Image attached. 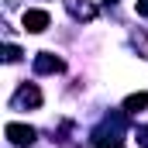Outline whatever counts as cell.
<instances>
[{
	"label": "cell",
	"instance_id": "obj_7",
	"mask_svg": "<svg viewBox=\"0 0 148 148\" xmlns=\"http://www.w3.org/2000/svg\"><path fill=\"white\" fill-rule=\"evenodd\" d=\"M148 107V93H131L127 100H124V114H138Z\"/></svg>",
	"mask_w": 148,
	"mask_h": 148
},
{
	"label": "cell",
	"instance_id": "obj_8",
	"mask_svg": "<svg viewBox=\"0 0 148 148\" xmlns=\"http://www.w3.org/2000/svg\"><path fill=\"white\" fill-rule=\"evenodd\" d=\"M3 59H7V62H17V59H21V48H17V45H7V48H3Z\"/></svg>",
	"mask_w": 148,
	"mask_h": 148
},
{
	"label": "cell",
	"instance_id": "obj_6",
	"mask_svg": "<svg viewBox=\"0 0 148 148\" xmlns=\"http://www.w3.org/2000/svg\"><path fill=\"white\" fill-rule=\"evenodd\" d=\"M66 7H69V14L79 17V21H93V17H97V7H93L90 0H66Z\"/></svg>",
	"mask_w": 148,
	"mask_h": 148
},
{
	"label": "cell",
	"instance_id": "obj_3",
	"mask_svg": "<svg viewBox=\"0 0 148 148\" xmlns=\"http://www.w3.org/2000/svg\"><path fill=\"white\" fill-rule=\"evenodd\" d=\"M35 73H38V76L62 73V59H59V55H52V52H38V55H35Z\"/></svg>",
	"mask_w": 148,
	"mask_h": 148
},
{
	"label": "cell",
	"instance_id": "obj_9",
	"mask_svg": "<svg viewBox=\"0 0 148 148\" xmlns=\"http://www.w3.org/2000/svg\"><path fill=\"white\" fill-rule=\"evenodd\" d=\"M134 10H138L141 17H148V0H138V3H134Z\"/></svg>",
	"mask_w": 148,
	"mask_h": 148
},
{
	"label": "cell",
	"instance_id": "obj_4",
	"mask_svg": "<svg viewBox=\"0 0 148 148\" xmlns=\"http://www.w3.org/2000/svg\"><path fill=\"white\" fill-rule=\"evenodd\" d=\"M21 24H24V31H31V35L45 31V28H48V10H24Z\"/></svg>",
	"mask_w": 148,
	"mask_h": 148
},
{
	"label": "cell",
	"instance_id": "obj_1",
	"mask_svg": "<svg viewBox=\"0 0 148 148\" xmlns=\"http://www.w3.org/2000/svg\"><path fill=\"white\" fill-rule=\"evenodd\" d=\"M121 117H107V124L100 131H93V148H124V131H121Z\"/></svg>",
	"mask_w": 148,
	"mask_h": 148
},
{
	"label": "cell",
	"instance_id": "obj_5",
	"mask_svg": "<svg viewBox=\"0 0 148 148\" xmlns=\"http://www.w3.org/2000/svg\"><path fill=\"white\" fill-rule=\"evenodd\" d=\"M38 103H41V93H38V86H31V83L14 93V107H17V110H21V107H38Z\"/></svg>",
	"mask_w": 148,
	"mask_h": 148
},
{
	"label": "cell",
	"instance_id": "obj_2",
	"mask_svg": "<svg viewBox=\"0 0 148 148\" xmlns=\"http://www.w3.org/2000/svg\"><path fill=\"white\" fill-rule=\"evenodd\" d=\"M3 134L10 138V145H17V148H28L35 141V127H28V124H7Z\"/></svg>",
	"mask_w": 148,
	"mask_h": 148
}]
</instances>
